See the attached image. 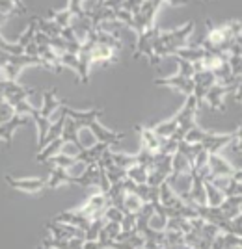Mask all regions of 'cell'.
<instances>
[{"mask_svg":"<svg viewBox=\"0 0 242 249\" xmlns=\"http://www.w3.org/2000/svg\"><path fill=\"white\" fill-rule=\"evenodd\" d=\"M63 112L67 114L69 119H73L74 123H78V126H84V128H90L93 132L95 140L103 145H116L119 143L125 134L123 132H114V130H108L103 124L99 123V117L103 115V110L101 108H90V110H74V108H69L63 104Z\"/></svg>","mask_w":242,"mask_h":249,"instance_id":"cell-1","label":"cell"},{"mask_svg":"<svg viewBox=\"0 0 242 249\" xmlns=\"http://www.w3.org/2000/svg\"><path fill=\"white\" fill-rule=\"evenodd\" d=\"M196 28V22L188 21L185 26L181 28H175V30H169V32H160L155 41V47H153V65L158 63L160 58L164 56H171L175 51L179 49H185L188 47V39L192 36V32Z\"/></svg>","mask_w":242,"mask_h":249,"instance_id":"cell-2","label":"cell"},{"mask_svg":"<svg viewBox=\"0 0 242 249\" xmlns=\"http://www.w3.org/2000/svg\"><path fill=\"white\" fill-rule=\"evenodd\" d=\"M186 143H200L209 155H216L220 153L222 147H225L227 143L235 142V132H227V134H212V132H205L200 126L192 128L186 138L183 140Z\"/></svg>","mask_w":242,"mask_h":249,"instance_id":"cell-3","label":"cell"},{"mask_svg":"<svg viewBox=\"0 0 242 249\" xmlns=\"http://www.w3.org/2000/svg\"><path fill=\"white\" fill-rule=\"evenodd\" d=\"M179 73L168 76V78H157L155 84L157 86H166L171 89H177L181 93H185L186 97H194V65H190L185 60H179Z\"/></svg>","mask_w":242,"mask_h":249,"instance_id":"cell-4","label":"cell"},{"mask_svg":"<svg viewBox=\"0 0 242 249\" xmlns=\"http://www.w3.org/2000/svg\"><path fill=\"white\" fill-rule=\"evenodd\" d=\"M198 101H196V97H186V103L185 106L181 108L179 112H177V119H179V126H177V132L173 134V138H169V140H175L177 143H181L186 134H188L192 128H196L198 124H196V112H198Z\"/></svg>","mask_w":242,"mask_h":249,"instance_id":"cell-5","label":"cell"},{"mask_svg":"<svg viewBox=\"0 0 242 249\" xmlns=\"http://www.w3.org/2000/svg\"><path fill=\"white\" fill-rule=\"evenodd\" d=\"M162 4L164 2H160V0H144L142 2L140 13L132 17L134 19V32H136V36H140V34H144L146 30L155 26V15H157V11L160 10Z\"/></svg>","mask_w":242,"mask_h":249,"instance_id":"cell-6","label":"cell"},{"mask_svg":"<svg viewBox=\"0 0 242 249\" xmlns=\"http://www.w3.org/2000/svg\"><path fill=\"white\" fill-rule=\"evenodd\" d=\"M192 182H194V175L192 173H171L166 178V184H168L173 194L188 207L190 203V190H192Z\"/></svg>","mask_w":242,"mask_h":249,"instance_id":"cell-7","label":"cell"},{"mask_svg":"<svg viewBox=\"0 0 242 249\" xmlns=\"http://www.w3.org/2000/svg\"><path fill=\"white\" fill-rule=\"evenodd\" d=\"M158 30L157 26H153V28H149L146 30L144 34H140L136 37V51H134V58H148L149 62H153V47H155V41H157Z\"/></svg>","mask_w":242,"mask_h":249,"instance_id":"cell-8","label":"cell"},{"mask_svg":"<svg viewBox=\"0 0 242 249\" xmlns=\"http://www.w3.org/2000/svg\"><path fill=\"white\" fill-rule=\"evenodd\" d=\"M0 88H2V99L13 106L22 101H28L32 93V89L21 86L19 82H0Z\"/></svg>","mask_w":242,"mask_h":249,"instance_id":"cell-9","label":"cell"},{"mask_svg":"<svg viewBox=\"0 0 242 249\" xmlns=\"http://www.w3.org/2000/svg\"><path fill=\"white\" fill-rule=\"evenodd\" d=\"M216 82V78H214V74L211 71H198V73H194V97H196V101L198 104H203L205 103V95L209 93V89H211Z\"/></svg>","mask_w":242,"mask_h":249,"instance_id":"cell-10","label":"cell"},{"mask_svg":"<svg viewBox=\"0 0 242 249\" xmlns=\"http://www.w3.org/2000/svg\"><path fill=\"white\" fill-rule=\"evenodd\" d=\"M8 184L19 192H24V194H39L47 188V180L41 178V177H32V178H13L11 175L6 177Z\"/></svg>","mask_w":242,"mask_h":249,"instance_id":"cell-11","label":"cell"},{"mask_svg":"<svg viewBox=\"0 0 242 249\" xmlns=\"http://www.w3.org/2000/svg\"><path fill=\"white\" fill-rule=\"evenodd\" d=\"M239 84H235V86H222V84H214L211 89H209V93L205 95V103L209 104L214 112H222V110H223V97H225L227 93H233V91H235V88H237Z\"/></svg>","mask_w":242,"mask_h":249,"instance_id":"cell-12","label":"cell"},{"mask_svg":"<svg viewBox=\"0 0 242 249\" xmlns=\"http://www.w3.org/2000/svg\"><path fill=\"white\" fill-rule=\"evenodd\" d=\"M237 169L239 167H235L225 158V156H222L220 153H216V155H211L209 156V177H233L237 173Z\"/></svg>","mask_w":242,"mask_h":249,"instance_id":"cell-13","label":"cell"},{"mask_svg":"<svg viewBox=\"0 0 242 249\" xmlns=\"http://www.w3.org/2000/svg\"><path fill=\"white\" fill-rule=\"evenodd\" d=\"M136 130L140 132V138H142V149H144V151H148L151 155L160 153V149H162L166 140L158 138L151 126H136Z\"/></svg>","mask_w":242,"mask_h":249,"instance_id":"cell-14","label":"cell"},{"mask_svg":"<svg viewBox=\"0 0 242 249\" xmlns=\"http://www.w3.org/2000/svg\"><path fill=\"white\" fill-rule=\"evenodd\" d=\"M49 232H51V238L54 240H73L80 238L84 240V231L82 229H76L73 225H65V223H49Z\"/></svg>","mask_w":242,"mask_h":249,"instance_id":"cell-15","label":"cell"},{"mask_svg":"<svg viewBox=\"0 0 242 249\" xmlns=\"http://www.w3.org/2000/svg\"><path fill=\"white\" fill-rule=\"evenodd\" d=\"M56 223H65V225H73L76 229H82L86 232V229L90 227V223H92V219L84 216V214H78V212H74V210H65L62 214H58L56 218H54Z\"/></svg>","mask_w":242,"mask_h":249,"instance_id":"cell-16","label":"cell"},{"mask_svg":"<svg viewBox=\"0 0 242 249\" xmlns=\"http://www.w3.org/2000/svg\"><path fill=\"white\" fill-rule=\"evenodd\" d=\"M119 60V51L116 49H110L106 45H99L95 43L93 49H92V62L93 63H114Z\"/></svg>","mask_w":242,"mask_h":249,"instance_id":"cell-17","label":"cell"},{"mask_svg":"<svg viewBox=\"0 0 242 249\" xmlns=\"http://www.w3.org/2000/svg\"><path fill=\"white\" fill-rule=\"evenodd\" d=\"M171 56H175V58H179V60H185V62H188L190 65H200L203 62V58H205V49L203 47H185V49H179V51H175Z\"/></svg>","mask_w":242,"mask_h":249,"instance_id":"cell-18","label":"cell"},{"mask_svg":"<svg viewBox=\"0 0 242 249\" xmlns=\"http://www.w3.org/2000/svg\"><path fill=\"white\" fill-rule=\"evenodd\" d=\"M60 106H63V101L56 97V89H49V91L43 93V108H39V110H41V115L45 119L51 121L53 114L58 112Z\"/></svg>","mask_w":242,"mask_h":249,"instance_id":"cell-19","label":"cell"},{"mask_svg":"<svg viewBox=\"0 0 242 249\" xmlns=\"http://www.w3.org/2000/svg\"><path fill=\"white\" fill-rule=\"evenodd\" d=\"M177 126H179V119H177V114H175L173 117H169V119L155 124V126H151V128L155 130V134H157L158 138L169 140V138H173V134L177 132Z\"/></svg>","mask_w":242,"mask_h":249,"instance_id":"cell-20","label":"cell"},{"mask_svg":"<svg viewBox=\"0 0 242 249\" xmlns=\"http://www.w3.org/2000/svg\"><path fill=\"white\" fill-rule=\"evenodd\" d=\"M110 156V160H112V164L119 169H130V167H134L138 164V156L136 155H129V153H114V151H110L108 153Z\"/></svg>","mask_w":242,"mask_h":249,"instance_id":"cell-21","label":"cell"},{"mask_svg":"<svg viewBox=\"0 0 242 249\" xmlns=\"http://www.w3.org/2000/svg\"><path fill=\"white\" fill-rule=\"evenodd\" d=\"M144 205H146V203L138 197L136 194L127 192L125 199H123V214H134V216H138V214L142 212Z\"/></svg>","mask_w":242,"mask_h":249,"instance_id":"cell-22","label":"cell"},{"mask_svg":"<svg viewBox=\"0 0 242 249\" xmlns=\"http://www.w3.org/2000/svg\"><path fill=\"white\" fill-rule=\"evenodd\" d=\"M205 194H207V207L211 208H220L223 205V201H225V196L218 188L212 186L209 180H205Z\"/></svg>","mask_w":242,"mask_h":249,"instance_id":"cell-23","label":"cell"},{"mask_svg":"<svg viewBox=\"0 0 242 249\" xmlns=\"http://www.w3.org/2000/svg\"><path fill=\"white\" fill-rule=\"evenodd\" d=\"M171 173H192V162L179 151L171 156Z\"/></svg>","mask_w":242,"mask_h":249,"instance_id":"cell-24","label":"cell"},{"mask_svg":"<svg viewBox=\"0 0 242 249\" xmlns=\"http://www.w3.org/2000/svg\"><path fill=\"white\" fill-rule=\"evenodd\" d=\"M36 22H37V32L45 34L47 37H60L62 36L63 28H60L53 19H36Z\"/></svg>","mask_w":242,"mask_h":249,"instance_id":"cell-25","label":"cell"},{"mask_svg":"<svg viewBox=\"0 0 242 249\" xmlns=\"http://www.w3.org/2000/svg\"><path fill=\"white\" fill-rule=\"evenodd\" d=\"M148 177H149V169L144 166H134L130 169H127V178L132 180L134 184H148Z\"/></svg>","mask_w":242,"mask_h":249,"instance_id":"cell-26","label":"cell"},{"mask_svg":"<svg viewBox=\"0 0 242 249\" xmlns=\"http://www.w3.org/2000/svg\"><path fill=\"white\" fill-rule=\"evenodd\" d=\"M24 11H26V6L21 4V2H11V0H2L0 2V15H4V17L19 15V13H24Z\"/></svg>","mask_w":242,"mask_h":249,"instance_id":"cell-27","label":"cell"},{"mask_svg":"<svg viewBox=\"0 0 242 249\" xmlns=\"http://www.w3.org/2000/svg\"><path fill=\"white\" fill-rule=\"evenodd\" d=\"M105 223H106L105 219H95V221H92L90 227L86 229L84 232V242H97L99 236H101V231L105 227Z\"/></svg>","mask_w":242,"mask_h":249,"instance_id":"cell-28","label":"cell"},{"mask_svg":"<svg viewBox=\"0 0 242 249\" xmlns=\"http://www.w3.org/2000/svg\"><path fill=\"white\" fill-rule=\"evenodd\" d=\"M17 117V110H15V106L10 103H6V101H2L0 103V124H6L13 121Z\"/></svg>","mask_w":242,"mask_h":249,"instance_id":"cell-29","label":"cell"},{"mask_svg":"<svg viewBox=\"0 0 242 249\" xmlns=\"http://www.w3.org/2000/svg\"><path fill=\"white\" fill-rule=\"evenodd\" d=\"M149 229H153L155 232H164L166 231V225H168V218L158 214V212H153V216L148 219Z\"/></svg>","mask_w":242,"mask_h":249,"instance_id":"cell-30","label":"cell"},{"mask_svg":"<svg viewBox=\"0 0 242 249\" xmlns=\"http://www.w3.org/2000/svg\"><path fill=\"white\" fill-rule=\"evenodd\" d=\"M123 216H125V214H123V210L112 207V205L105 210V221H110V223H119V225H121Z\"/></svg>","mask_w":242,"mask_h":249,"instance_id":"cell-31","label":"cell"},{"mask_svg":"<svg viewBox=\"0 0 242 249\" xmlns=\"http://www.w3.org/2000/svg\"><path fill=\"white\" fill-rule=\"evenodd\" d=\"M136 219L138 216L134 214H125L121 221V232H136Z\"/></svg>","mask_w":242,"mask_h":249,"instance_id":"cell-32","label":"cell"},{"mask_svg":"<svg viewBox=\"0 0 242 249\" xmlns=\"http://www.w3.org/2000/svg\"><path fill=\"white\" fill-rule=\"evenodd\" d=\"M60 65H65V67H69V69H74V71H78V56L76 54H62L60 56Z\"/></svg>","mask_w":242,"mask_h":249,"instance_id":"cell-33","label":"cell"},{"mask_svg":"<svg viewBox=\"0 0 242 249\" xmlns=\"http://www.w3.org/2000/svg\"><path fill=\"white\" fill-rule=\"evenodd\" d=\"M110 240H97V242H84V249H110Z\"/></svg>","mask_w":242,"mask_h":249,"instance_id":"cell-34","label":"cell"},{"mask_svg":"<svg viewBox=\"0 0 242 249\" xmlns=\"http://www.w3.org/2000/svg\"><path fill=\"white\" fill-rule=\"evenodd\" d=\"M233 93H235V101H237V103H242V82L235 88V91H233Z\"/></svg>","mask_w":242,"mask_h":249,"instance_id":"cell-35","label":"cell"},{"mask_svg":"<svg viewBox=\"0 0 242 249\" xmlns=\"http://www.w3.org/2000/svg\"><path fill=\"white\" fill-rule=\"evenodd\" d=\"M235 142H237V143H235L237 151H239V153H242V140H235Z\"/></svg>","mask_w":242,"mask_h":249,"instance_id":"cell-36","label":"cell"},{"mask_svg":"<svg viewBox=\"0 0 242 249\" xmlns=\"http://www.w3.org/2000/svg\"><path fill=\"white\" fill-rule=\"evenodd\" d=\"M39 249H43V248H39Z\"/></svg>","mask_w":242,"mask_h":249,"instance_id":"cell-37","label":"cell"},{"mask_svg":"<svg viewBox=\"0 0 242 249\" xmlns=\"http://www.w3.org/2000/svg\"><path fill=\"white\" fill-rule=\"evenodd\" d=\"M0 103H2V101H0Z\"/></svg>","mask_w":242,"mask_h":249,"instance_id":"cell-38","label":"cell"}]
</instances>
